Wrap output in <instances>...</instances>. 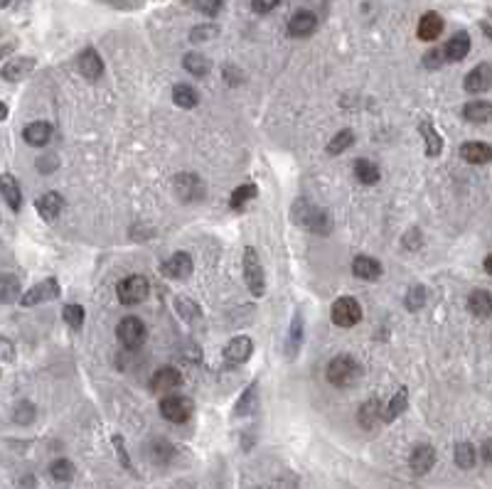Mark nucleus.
<instances>
[{"label": "nucleus", "instance_id": "f257e3e1", "mask_svg": "<svg viewBox=\"0 0 492 489\" xmlns=\"http://www.w3.org/2000/svg\"><path fill=\"white\" fill-rule=\"evenodd\" d=\"M291 219L300 226V229L306 231H313V234H330L333 229V219H330V214L325 212L323 207H317V204L308 202V199H295L293 207H291Z\"/></svg>", "mask_w": 492, "mask_h": 489}, {"label": "nucleus", "instance_id": "f03ea898", "mask_svg": "<svg viewBox=\"0 0 492 489\" xmlns=\"http://www.w3.org/2000/svg\"><path fill=\"white\" fill-rule=\"evenodd\" d=\"M360 377H362V369H360V364H357L350 355H337L328 364V371H325V379L337 388L350 386V383H355Z\"/></svg>", "mask_w": 492, "mask_h": 489}, {"label": "nucleus", "instance_id": "7ed1b4c3", "mask_svg": "<svg viewBox=\"0 0 492 489\" xmlns=\"http://www.w3.org/2000/svg\"><path fill=\"white\" fill-rule=\"evenodd\" d=\"M244 281H246V288L254 298H261L266 292V273H264V266H261V259L254 246H246V251H244Z\"/></svg>", "mask_w": 492, "mask_h": 489}, {"label": "nucleus", "instance_id": "20e7f679", "mask_svg": "<svg viewBox=\"0 0 492 489\" xmlns=\"http://www.w3.org/2000/svg\"><path fill=\"white\" fill-rule=\"evenodd\" d=\"M330 317L337 327L342 330H350V327L360 325L362 322V305L357 303L350 295H342L333 303V310H330Z\"/></svg>", "mask_w": 492, "mask_h": 489}, {"label": "nucleus", "instance_id": "39448f33", "mask_svg": "<svg viewBox=\"0 0 492 489\" xmlns=\"http://www.w3.org/2000/svg\"><path fill=\"white\" fill-rule=\"evenodd\" d=\"M116 335H119V342L124 344L126 349H138V347H143V342H146L148 327H146V322H143L141 317L128 315V317H124V320L119 322Z\"/></svg>", "mask_w": 492, "mask_h": 489}, {"label": "nucleus", "instance_id": "423d86ee", "mask_svg": "<svg viewBox=\"0 0 492 489\" xmlns=\"http://www.w3.org/2000/svg\"><path fill=\"white\" fill-rule=\"evenodd\" d=\"M193 410H195L193 401L187 399V396H180V394H168L163 401H160V413H163V418L170 423L190 421Z\"/></svg>", "mask_w": 492, "mask_h": 489}, {"label": "nucleus", "instance_id": "0eeeda50", "mask_svg": "<svg viewBox=\"0 0 492 489\" xmlns=\"http://www.w3.org/2000/svg\"><path fill=\"white\" fill-rule=\"evenodd\" d=\"M116 292H119L121 305H128V308H133V305H141L143 300L148 298L150 286H148V281L143 276H128V278H124V281L119 283Z\"/></svg>", "mask_w": 492, "mask_h": 489}, {"label": "nucleus", "instance_id": "6e6552de", "mask_svg": "<svg viewBox=\"0 0 492 489\" xmlns=\"http://www.w3.org/2000/svg\"><path fill=\"white\" fill-rule=\"evenodd\" d=\"M57 295H59V283H57L55 278H47V281L30 288L23 298H20V305H23V308H35V305H40V303H50Z\"/></svg>", "mask_w": 492, "mask_h": 489}, {"label": "nucleus", "instance_id": "1a4fd4ad", "mask_svg": "<svg viewBox=\"0 0 492 489\" xmlns=\"http://www.w3.org/2000/svg\"><path fill=\"white\" fill-rule=\"evenodd\" d=\"M173 187H175V194L182 199V202H197V199L204 197V185L199 182L197 174L182 172L173 180Z\"/></svg>", "mask_w": 492, "mask_h": 489}, {"label": "nucleus", "instance_id": "9d476101", "mask_svg": "<svg viewBox=\"0 0 492 489\" xmlns=\"http://www.w3.org/2000/svg\"><path fill=\"white\" fill-rule=\"evenodd\" d=\"M251 355H254V342L246 335H239V337L229 339V344L224 347L226 364H244V361L251 359Z\"/></svg>", "mask_w": 492, "mask_h": 489}, {"label": "nucleus", "instance_id": "9b49d317", "mask_svg": "<svg viewBox=\"0 0 492 489\" xmlns=\"http://www.w3.org/2000/svg\"><path fill=\"white\" fill-rule=\"evenodd\" d=\"M35 67H37V59H32V57H15V59L3 64V79L23 81L35 72Z\"/></svg>", "mask_w": 492, "mask_h": 489}, {"label": "nucleus", "instance_id": "f8f14e48", "mask_svg": "<svg viewBox=\"0 0 492 489\" xmlns=\"http://www.w3.org/2000/svg\"><path fill=\"white\" fill-rule=\"evenodd\" d=\"M163 273L168 278H173V281H185V278L193 273V259H190V253L185 251L173 253L163 263Z\"/></svg>", "mask_w": 492, "mask_h": 489}, {"label": "nucleus", "instance_id": "ddd939ff", "mask_svg": "<svg viewBox=\"0 0 492 489\" xmlns=\"http://www.w3.org/2000/svg\"><path fill=\"white\" fill-rule=\"evenodd\" d=\"M77 67H79V72H81L84 79L97 81V79H101V74H104V59L99 57L97 50L86 47V50L79 54V59H77Z\"/></svg>", "mask_w": 492, "mask_h": 489}, {"label": "nucleus", "instance_id": "4468645a", "mask_svg": "<svg viewBox=\"0 0 492 489\" xmlns=\"http://www.w3.org/2000/svg\"><path fill=\"white\" fill-rule=\"evenodd\" d=\"M463 86L468 94H482V91H487L492 86V67L487 62L478 64L473 72H468Z\"/></svg>", "mask_w": 492, "mask_h": 489}, {"label": "nucleus", "instance_id": "2eb2a0df", "mask_svg": "<svg viewBox=\"0 0 492 489\" xmlns=\"http://www.w3.org/2000/svg\"><path fill=\"white\" fill-rule=\"evenodd\" d=\"M182 383V374L173 366H163L150 377V388L153 391H163V394H175V388Z\"/></svg>", "mask_w": 492, "mask_h": 489}, {"label": "nucleus", "instance_id": "dca6fc26", "mask_svg": "<svg viewBox=\"0 0 492 489\" xmlns=\"http://www.w3.org/2000/svg\"><path fill=\"white\" fill-rule=\"evenodd\" d=\"M436 465V450L431 445H416L409 457V467H411L413 475H426L431 472V467Z\"/></svg>", "mask_w": 492, "mask_h": 489}, {"label": "nucleus", "instance_id": "f3484780", "mask_svg": "<svg viewBox=\"0 0 492 489\" xmlns=\"http://www.w3.org/2000/svg\"><path fill=\"white\" fill-rule=\"evenodd\" d=\"M460 158L470 165H485L492 160V148L482 141H470L460 146Z\"/></svg>", "mask_w": 492, "mask_h": 489}, {"label": "nucleus", "instance_id": "a211bd4d", "mask_svg": "<svg viewBox=\"0 0 492 489\" xmlns=\"http://www.w3.org/2000/svg\"><path fill=\"white\" fill-rule=\"evenodd\" d=\"M23 138H25V143H28V146L45 148L47 143L52 141V126L47 123V121H35V123L25 126Z\"/></svg>", "mask_w": 492, "mask_h": 489}, {"label": "nucleus", "instance_id": "6ab92c4d", "mask_svg": "<svg viewBox=\"0 0 492 489\" xmlns=\"http://www.w3.org/2000/svg\"><path fill=\"white\" fill-rule=\"evenodd\" d=\"M64 209V197L57 194V192H47L37 199V214H40L45 221H55Z\"/></svg>", "mask_w": 492, "mask_h": 489}, {"label": "nucleus", "instance_id": "aec40b11", "mask_svg": "<svg viewBox=\"0 0 492 489\" xmlns=\"http://www.w3.org/2000/svg\"><path fill=\"white\" fill-rule=\"evenodd\" d=\"M315 28H317V17L313 15L311 10H298L288 20V32L293 34V37H308V34H313Z\"/></svg>", "mask_w": 492, "mask_h": 489}, {"label": "nucleus", "instance_id": "412c9836", "mask_svg": "<svg viewBox=\"0 0 492 489\" xmlns=\"http://www.w3.org/2000/svg\"><path fill=\"white\" fill-rule=\"evenodd\" d=\"M384 408H382V403H380V399H369V401H364L362 403V408H360V413H357V421H360V426L364 428V430H372L374 426L380 421H384Z\"/></svg>", "mask_w": 492, "mask_h": 489}, {"label": "nucleus", "instance_id": "4be33fe9", "mask_svg": "<svg viewBox=\"0 0 492 489\" xmlns=\"http://www.w3.org/2000/svg\"><path fill=\"white\" fill-rule=\"evenodd\" d=\"M382 270H384L382 263L377 259H372V256H357L352 261V273L357 278H362V281H377L382 276Z\"/></svg>", "mask_w": 492, "mask_h": 489}, {"label": "nucleus", "instance_id": "5701e85b", "mask_svg": "<svg viewBox=\"0 0 492 489\" xmlns=\"http://www.w3.org/2000/svg\"><path fill=\"white\" fill-rule=\"evenodd\" d=\"M443 52H446L448 62H460V59H465L468 52H470V34L468 32H455L451 40L446 42Z\"/></svg>", "mask_w": 492, "mask_h": 489}, {"label": "nucleus", "instance_id": "b1692460", "mask_svg": "<svg viewBox=\"0 0 492 489\" xmlns=\"http://www.w3.org/2000/svg\"><path fill=\"white\" fill-rule=\"evenodd\" d=\"M0 187H3V199H6L8 207H10L12 212H20V207H23V194H20V185H17L15 177H12L10 172H3Z\"/></svg>", "mask_w": 492, "mask_h": 489}, {"label": "nucleus", "instance_id": "393cba45", "mask_svg": "<svg viewBox=\"0 0 492 489\" xmlns=\"http://www.w3.org/2000/svg\"><path fill=\"white\" fill-rule=\"evenodd\" d=\"M468 310L475 317L485 320V317L492 315V295L487 290H473L468 298Z\"/></svg>", "mask_w": 492, "mask_h": 489}, {"label": "nucleus", "instance_id": "a878e982", "mask_svg": "<svg viewBox=\"0 0 492 489\" xmlns=\"http://www.w3.org/2000/svg\"><path fill=\"white\" fill-rule=\"evenodd\" d=\"M441 32H443V17L438 12H426L419 20V37L424 42L436 40Z\"/></svg>", "mask_w": 492, "mask_h": 489}, {"label": "nucleus", "instance_id": "bb28decb", "mask_svg": "<svg viewBox=\"0 0 492 489\" xmlns=\"http://www.w3.org/2000/svg\"><path fill=\"white\" fill-rule=\"evenodd\" d=\"M406 406H409V388L406 386H399V391H396L394 396L389 399V403L384 406V423H391V421H396V418L402 416L404 410H406Z\"/></svg>", "mask_w": 492, "mask_h": 489}, {"label": "nucleus", "instance_id": "cd10ccee", "mask_svg": "<svg viewBox=\"0 0 492 489\" xmlns=\"http://www.w3.org/2000/svg\"><path fill=\"white\" fill-rule=\"evenodd\" d=\"M465 121L470 123H490L492 121V103L490 101H470L463 108Z\"/></svg>", "mask_w": 492, "mask_h": 489}, {"label": "nucleus", "instance_id": "c85d7f7f", "mask_svg": "<svg viewBox=\"0 0 492 489\" xmlns=\"http://www.w3.org/2000/svg\"><path fill=\"white\" fill-rule=\"evenodd\" d=\"M419 130H421V138H424V143H426V155H429V158H438L443 150V141H441V135L436 133V128H433V123L424 121V123L419 126Z\"/></svg>", "mask_w": 492, "mask_h": 489}, {"label": "nucleus", "instance_id": "c756f323", "mask_svg": "<svg viewBox=\"0 0 492 489\" xmlns=\"http://www.w3.org/2000/svg\"><path fill=\"white\" fill-rule=\"evenodd\" d=\"M355 177L362 182V185H377V182H380V170H377V165H374L372 160L360 158L355 163Z\"/></svg>", "mask_w": 492, "mask_h": 489}, {"label": "nucleus", "instance_id": "7c9ffc66", "mask_svg": "<svg viewBox=\"0 0 492 489\" xmlns=\"http://www.w3.org/2000/svg\"><path fill=\"white\" fill-rule=\"evenodd\" d=\"M173 101L180 108H195L199 103V96L190 84H177L175 89H173Z\"/></svg>", "mask_w": 492, "mask_h": 489}, {"label": "nucleus", "instance_id": "2f4dec72", "mask_svg": "<svg viewBox=\"0 0 492 489\" xmlns=\"http://www.w3.org/2000/svg\"><path fill=\"white\" fill-rule=\"evenodd\" d=\"M175 310L180 312L182 320L190 322V325H195V322L202 320V312H199L197 303H193V300L185 298V295H177V298H175Z\"/></svg>", "mask_w": 492, "mask_h": 489}, {"label": "nucleus", "instance_id": "473e14b6", "mask_svg": "<svg viewBox=\"0 0 492 489\" xmlns=\"http://www.w3.org/2000/svg\"><path fill=\"white\" fill-rule=\"evenodd\" d=\"M182 67H185V72L195 74V77H204V74L210 72V59L204 54H199V52H190L182 59Z\"/></svg>", "mask_w": 492, "mask_h": 489}, {"label": "nucleus", "instance_id": "72a5a7b5", "mask_svg": "<svg viewBox=\"0 0 492 489\" xmlns=\"http://www.w3.org/2000/svg\"><path fill=\"white\" fill-rule=\"evenodd\" d=\"M74 472H77V470H74L72 460H67V457H59V460H55L50 465V475L55 482H72Z\"/></svg>", "mask_w": 492, "mask_h": 489}, {"label": "nucleus", "instance_id": "f704fd0d", "mask_svg": "<svg viewBox=\"0 0 492 489\" xmlns=\"http://www.w3.org/2000/svg\"><path fill=\"white\" fill-rule=\"evenodd\" d=\"M35 418H37V408L30 401H17L15 408H12V421L17 426H32Z\"/></svg>", "mask_w": 492, "mask_h": 489}, {"label": "nucleus", "instance_id": "c9c22d12", "mask_svg": "<svg viewBox=\"0 0 492 489\" xmlns=\"http://www.w3.org/2000/svg\"><path fill=\"white\" fill-rule=\"evenodd\" d=\"M475 460H478V452L475 448L470 443H458L455 445V465L460 470H470V467H475Z\"/></svg>", "mask_w": 492, "mask_h": 489}, {"label": "nucleus", "instance_id": "e433bc0d", "mask_svg": "<svg viewBox=\"0 0 492 489\" xmlns=\"http://www.w3.org/2000/svg\"><path fill=\"white\" fill-rule=\"evenodd\" d=\"M352 143H355V133H352L350 128L340 130L337 135H333V141L328 143V152L330 155H340V152H345Z\"/></svg>", "mask_w": 492, "mask_h": 489}, {"label": "nucleus", "instance_id": "4c0bfd02", "mask_svg": "<svg viewBox=\"0 0 492 489\" xmlns=\"http://www.w3.org/2000/svg\"><path fill=\"white\" fill-rule=\"evenodd\" d=\"M404 305H406V310H411V312H419L426 305V288L424 286L409 288L406 295H404Z\"/></svg>", "mask_w": 492, "mask_h": 489}, {"label": "nucleus", "instance_id": "58836bf2", "mask_svg": "<svg viewBox=\"0 0 492 489\" xmlns=\"http://www.w3.org/2000/svg\"><path fill=\"white\" fill-rule=\"evenodd\" d=\"M303 342V315L295 312L293 322H291V332H288V355H295Z\"/></svg>", "mask_w": 492, "mask_h": 489}, {"label": "nucleus", "instance_id": "ea45409f", "mask_svg": "<svg viewBox=\"0 0 492 489\" xmlns=\"http://www.w3.org/2000/svg\"><path fill=\"white\" fill-rule=\"evenodd\" d=\"M256 192H259V190H256V185H242V187H237V190H234V194H232V199H229L232 209H244L249 199L256 197Z\"/></svg>", "mask_w": 492, "mask_h": 489}, {"label": "nucleus", "instance_id": "a19ab883", "mask_svg": "<svg viewBox=\"0 0 492 489\" xmlns=\"http://www.w3.org/2000/svg\"><path fill=\"white\" fill-rule=\"evenodd\" d=\"M254 403H256V383H251V386L242 394V399L237 401L234 416H249L251 410H254Z\"/></svg>", "mask_w": 492, "mask_h": 489}, {"label": "nucleus", "instance_id": "79ce46f5", "mask_svg": "<svg viewBox=\"0 0 492 489\" xmlns=\"http://www.w3.org/2000/svg\"><path fill=\"white\" fill-rule=\"evenodd\" d=\"M84 308L81 305H64L62 310V320L67 322L69 327H74V330H79L81 325H84Z\"/></svg>", "mask_w": 492, "mask_h": 489}, {"label": "nucleus", "instance_id": "37998d69", "mask_svg": "<svg viewBox=\"0 0 492 489\" xmlns=\"http://www.w3.org/2000/svg\"><path fill=\"white\" fill-rule=\"evenodd\" d=\"M17 295H20V281H17V276H3V290H0L3 303H15Z\"/></svg>", "mask_w": 492, "mask_h": 489}, {"label": "nucleus", "instance_id": "c03bdc74", "mask_svg": "<svg viewBox=\"0 0 492 489\" xmlns=\"http://www.w3.org/2000/svg\"><path fill=\"white\" fill-rule=\"evenodd\" d=\"M217 34H219V28H217V25H197V28L190 32V40H193V42L215 40Z\"/></svg>", "mask_w": 492, "mask_h": 489}, {"label": "nucleus", "instance_id": "a18cd8bd", "mask_svg": "<svg viewBox=\"0 0 492 489\" xmlns=\"http://www.w3.org/2000/svg\"><path fill=\"white\" fill-rule=\"evenodd\" d=\"M173 445L170 443H165V440H155L153 443V452H150V457H153L155 462H168L170 457H173Z\"/></svg>", "mask_w": 492, "mask_h": 489}, {"label": "nucleus", "instance_id": "49530a36", "mask_svg": "<svg viewBox=\"0 0 492 489\" xmlns=\"http://www.w3.org/2000/svg\"><path fill=\"white\" fill-rule=\"evenodd\" d=\"M193 3L202 15H210V17H215L217 12L222 10V0H193Z\"/></svg>", "mask_w": 492, "mask_h": 489}, {"label": "nucleus", "instance_id": "de8ad7c7", "mask_svg": "<svg viewBox=\"0 0 492 489\" xmlns=\"http://www.w3.org/2000/svg\"><path fill=\"white\" fill-rule=\"evenodd\" d=\"M443 62H446V52L443 50H431L424 54V67H429V69H438Z\"/></svg>", "mask_w": 492, "mask_h": 489}, {"label": "nucleus", "instance_id": "09e8293b", "mask_svg": "<svg viewBox=\"0 0 492 489\" xmlns=\"http://www.w3.org/2000/svg\"><path fill=\"white\" fill-rule=\"evenodd\" d=\"M402 243H404V248H406V251H419V248H421V231L419 229L406 231V234H404V239H402Z\"/></svg>", "mask_w": 492, "mask_h": 489}, {"label": "nucleus", "instance_id": "8fccbe9b", "mask_svg": "<svg viewBox=\"0 0 492 489\" xmlns=\"http://www.w3.org/2000/svg\"><path fill=\"white\" fill-rule=\"evenodd\" d=\"M57 165H59L57 155H40V158H37V170H40V172H45V174L55 172Z\"/></svg>", "mask_w": 492, "mask_h": 489}, {"label": "nucleus", "instance_id": "3c124183", "mask_svg": "<svg viewBox=\"0 0 492 489\" xmlns=\"http://www.w3.org/2000/svg\"><path fill=\"white\" fill-rule=\"evenodd\" d=\"M278 3H281V0H251V8H254V12H259V15H266Z\"/></svg>", "mask_w": 492, "mask_h": 489}, {"label": "nucleus", "instance_id": "603ef678", "mask_svg": "<svg viewBox=\"0 0 492 489\" xmlns=\"http://www.w3.org/2000/svg\"><path fill=\"white\" fill-rule=\"evenodd\" d=\"M113 445H116V452H119V457H121V465H124L126 470H130V460H128V452H126V448H124V438H121V435H113Z\"/></svg>", "mask_w": 492, "mask_h": 489}, {"label": "nucleus", "instance_id": "864d4df0", "mask_svg": "<svg viewBox=\"0 0 492 489\" xmlns=\"http://www.w3.org/2000/svg\"><path fill=\"white\" fill-rule=\"evenodd\" d=\"M480 455H482V460H485L487 465H492V438H490V440H485V443H482Z\"/></svg>", "mask_w": 492, "mask_h": 489}, {"label": "nucleus", "instance_id": "5fc2aeb1", "mask_svg": "<svg viewBox=\"0 0 492 489\" xmlns=\"http://www.w3.org/2000/svg\"><path fill=\"white\" fill-rule=\"evenodd\" d=\"M3 359H10V342L8 339H3Z\"/></svg>", "mask_w": 492, "mask_h": 489}, {"label": "nucleus", "instance_id": "6e6d98bb", "mask_svg": "<svg viewBox=\"0 0 492 489\" xmlns=\"http://www.w3.org/2000/svg\"><path fill=\"white\" fill-rule=\"evenodd\" d=\"M485 270H487V273H490V276H492V253H490V256H487V259H485Z\"/></svg>", "mask_w": 492, "mask_h": 489}, {"label": "nucleus", "instance_id": "4d7b16f0", "mask_svg": "<svg viewBox=\"0 0 492 489\" xmlns=\"http://www.w3.org/2000/svg\"><path fill=\"white\" fill-rule=\"evenodd\" d=\"M8 3H10V0H3V6H8Z\"/></svg>", "mask_w": 492, "mask_h": 489}]
</instances>
